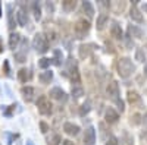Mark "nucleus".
Wrapping results in <instances>:
<instances>
[{
  "instance_id": "obj_7",
  "label": "nucleus",
  "mask_w": 147,
  "mask_h": 145,
  "mask_svg": "<svg viewBox=\"0 0 147 145\" xmlns=\"http://www.w3.org/2000/svg\"><path fill=\"white\" fill-rule=\"evenodd\" d=\"M106 94L109 95V98H112L113 101L119 98V85L116 81H112L106 88Z\"/></svg>"
},
{
  "instance_id": "obj_4",
  "label": "nucleus",
  "mask_w": 147,
  "mask_h": 145,
  "mask_svg": "<svg viewBox=\"0 0 147 145\" xmlns=\"http://www.w3.org/2000/svg\"><path fill=\"white\" fill-rule=\"evenodd\" d=\"M90 22L85 19H78L75 22V27H74V31H75V37L77 38H84L85 35L88 34L90 31Z\"/></svg>"
},
{
  "instance_id": "obj_34",
  "label": "nucleus",
  "mask_w": 147,
  "mask_h": 145,
  "mask_svg": "<svg viewBox=\"0 0 147 145\" xmlns=\"http://www.w3.org/2000/svg\"><path fill=\"white\" fill-rule=\"evenodd\" d=\"M18 134H6V138H7V144L9 145H12V144H13L15 142V139H18Z\"/></svg>"
},
{
  "instance_id": "obj_5",
  "label": "nucleus",
  "mask_w": 147,
  "mask_h": 145,
  "mask_svg": "<svg viewBox=\"0 0 147 145\" xmlns=\"http://www.w3.org/2000/svg\"><path fill=\"white\" fill-rule=\"evenodd\" d=\"M37 107H38V112L41 114L47 116V114L52 113V107L53 106H52L50 100H49L46 95H41V97H38V100H37Z\"/></svg>"
},
{
  "instance_id": "obj_33",
  "label": "nucleus",
  "mask_w": 147,
  "mask_h": 145,
  "mask_svg": "<svg viewBox=\"0 0 147 145\" xmlns=\"http://www.w3.org/2000/svg\"><path fill=\"white\" fill-rule=\"evenodd\" d=\"M131 123H132V125H140V123H141V116H140L138 113L132 114V116H131Z\"/></svg>"
},
{
  "instance_id": "obj_37",
  "label": "nucleus",
  "mask_w": 147,
  "mask_h": 145,
  "mask_svg": "<svg viewBox=\"0 0 147 145\" xmlns=\"http://www.w3.org/2000/svg\"><path fill=\"white\" fill-rule=\"evenodd\" d=\"M40 129H41L43 134H47V132L50 130V126H49L46 122H40Z\"/></svg>"
},
{
  "instance_id": "obj_22",
  "label": "nucleus",
  "mask_w": 147,
  "mask_h": 145,
  "mask_svg": "<svg viewBox=\"0 0 147 145\" xmlns=\"http://www.w3.org/2000/svg\"><path fill=\"white\" fill-rule=\"evenodd\" d=\"M82 10H84V13L87 15L88 18L94 16V7H93L91 2H82Z\"/></svg>"
},
{
  "instance_id": "obj_32",
  "label": "nucleus",
  "mask_w": 147,
  "mask_h": 145,
  "mask_svg": "<svg viewBox=\"0 0 147 145\" xmlns=\"http://www.w3.org/2000/svg\"><path fill=\"white\" fill-rule=\"evenodd\" d=\"M60 60H62V53H60L59 50H55V59H52V62L55 65H60Z\"/></svg>"
},
{
  "instance_id": "obj_3",
  "label": "nucleus",
  "mask_w": 147,
  "mask_h": 145,
  "mask_svg": "<svg viewBox=\"0 0 147 145\" xmlns=\"http://www.w3.org/2000/svg\"><path fill=\"white\" fill-rule=\"evenodd\" d=\"M32 47L35 48L37 53H47L49 51V41L46 38L44 34H35V37L32 38Z\"/></svg>"
},
{
  "instance_id": "obj_21",
  "label": "nucleus",
  "mask_w": 147,
  "mask_h": 145,
  "mask_svg": "<svg viewBox=\"0 0 147 145\" xmlns=\"http://www.w3.org/2000/svg\"><path fill=\"white\" fill-rule=\"evenodd\" d=\"M128 101L131 103V104H138V103H141V97H140V94L137 92V91H128Z\"/></svg>"
},
{
  "instance_id": "obj_31",
  "label": "nucleus",
  "mask_w": 147,
  "mask_h": 145,
  "mask_svg": "<svg viewBox=\"0 0 147 145\" xmlns=\"http://www.w3.org/2000/svg\"><path fill=\"white\" fill-rule=\"evenodd\" d=\"M15 60L19 63H24V62H27V53H24V51H16L15 53Z\"/></svg>"
},
{
  "instance_id": "obj_20",
  "label": "nucleus",
  "mask_w": 147,
  "mask_h": 145,
  "mask_svg": "<svg viewBox=\"0 0 147 145\" xmlns=\"http://www.w3.org/2000/svg\"><path fill=\"white\" fill-rule=\"evenodd\" d=\"M30 78H31V72H30L28 69H25V67L19 69V72H18V79H19L21 82H27V81H30Z\"/></svg>"
},
{
  "instance_id": "obj_10",
  "label": "nucleus",
  "mask_w": 147,
  "mask_h": 145,
  "mask_svg": "<svg viewBox=\"0 0 147 145\" xmlns=\"http://www.w3.org/2000/svg\"><path fill=\"white\" fill-rule=\"evenodd\" d=\"M110 35H112L115 40H122V38H124V32H122V28H121V25H119L116 21H113L112 25H110Z\"/></svg>"
},
{
  "instance_id": "obj_28",
  "label": "nucleus",
  "mask_w": 147,
  "mask_h": 145,
  "mask_svg": "<svg viewBox=\"0 0 147 145\" xmlns=\"http://www.w3.org/2000/svg\"><path fill=\"white\" fill-rule=\"evenodd\" d=\"M52 65V59H49V57H43V59H40L38 60V66L41 67V69H46L47 70V67Z\"/></svg>"
},
{
  "instance_id": "obj_44",
  "label": "nucleus",
  "mask_w": 147,
  "mask_h": 145,
  "mask_svg": "<svg viewBox=\"0 0 147 145\" xmlns=\"http://www.w3.org/2000/svg\"><path fill=\"white\" fill-rule=\"evenodd\" d=\"M0 16H2V7H0Z\"/></svg>"
},
{
  "instance_id": "obj_26",
  "label": "nucleus",
  "mask_w": 147,
  "mask_h": 145,
  "mask_svg": "<svg viewBox=\"0 0 147 145\" xmlns=\"http://www.w3.org/2000/svg\"><path fill=\"white\" fill-rule=\"evenodd\" d=\"M31 9H32V12H34V18H35L37 21L41 19V7H40L38 2H32V3H31Z\"/></svg>"
},
{
  "instance_id": "obj_40",
  "label": "nucleus",
  "mask_w": 147,
  "mask_h": 145,
  "mask_svg": "<svg viewBox=\"0 0 147 145\" xmlns=\"http://www.w3.org/2000/svg\"><path fill=\"white\" fill-rule=\"evenodd\" d=\"M5 67H6V75H7V76H10V72H9V65H7V62H5Z\"/></svg>"
},
{
  "instance_id": "obj_13",
  "label": "nucleus",
  "mask_w": 147,
  "mask_h": 145,
  "mask_svg": "<svg viewBox=\"0 0 147 145\" xmlns=\"http://www.w3.org/2000/svg\"><path fill=\"white\" fill-rule=\"evenodd\" d=\"M21 41V34L19 32H10L9 35V48H12V50H15V48L18 47Z\"/></svg>"
},
{
  "instance_id": "obj_24",
  "label": "nucleus",
  "mask_w": 147,
  "mask_h": 145,
  "mask_svg": "<svg viewBox=\"0 0 147 145\" xmlns=\"http://www.w3.org/2000/svg\"><path fill=\"white\" fill-rule=\"evenodd\" d=\"M62 7H63V10L66 12V13H69V12H72L77 7V2L75 0H65V2H62Z\"/></svg>"
},
{
  "instance_id": "obj_6",
  "label": "nucleus",
  "mask_w": 147,
  "mask_h": 145,
  "mask_svg": "<svg viewBox=\"0 0 147 145\" xmlns=\"http://www.w3.org/2000/svg\"><path fill=\"white\" fill-rule=\"evenodd\" d=\"M49 95H50V98H53V100H56V101H62V103H65V101L68 100L66 92H65L62 88H59V87L52 88L50 92H49Z\"/></svg>"
},
{
  "instance_id": "obj_43",
  "label": "nucleus",
  "mask_w": 147,
  "mask_h": 145,
  "mask_svg": "<svg viewBox=\"0 0 147 145\" xmlns=\"http://www.w3.org/2000/svg\"><path fill=\"white\" fill-rule=\"evenodd\" d=\"M143 10H144V12H147V5H144V6H143Z\"/></svg>"
},
{
  "instance_id": "obj_27",
  "label": "nucleus",
  "mask_w": 147,
  "mask_h": 145,
  "mask_svg": "<svg viewBox=\"0 0 147 145\" xmlns=\"http://www.w3.org/2000/svg\"><path fill=\"white\" fill-rule=\"evenodd\" d=\"M91 110V103L90 101H85L81 107H80V116H85V114H88Z\"/></svg>"
},
{
  "instance_id": "obj_18",
  "label": "nucleus",
  "mask_w": 147,
  "mask_h": 145,
  "mask_svg": "<svg viewBox=\"0 0 147 145\" xmlns=\"http://www.w3.org/2000/svg\"><path fill=\"white\" fill-rule=\"evenodd\" d=\"M7 27H9V29L13 32V29H15V18H13V10H12V6L9 5L7 6Z\"/></svg>"
},
{
  "instance_id": "obj_19",
  "label": "nucleus",
  "mask_w": 147,
  "mask_h": 145,
  "mask_svg": "<svg viewBox=\"0 0 147 145\" xmlns=\"http://www.w3.org/2000/svg\"><path fill=\"white\" fill-rule=\"evenodd\" d=\"M38 79L41 81V84H50L52 79H53V72L52 70H44L40 74Z\"/></svg>"
},
{
  "instance_id": "obj_12",
  "label": "nucleus",
  "mask_w": 147,
  "mask_h": 145,
  "mask_svg": "<svg viewBox=\"0 0 147 145\" xmlns=\"http://www.w3.org/2000/svg\"><path fill=\"white\" fill-rule=\"evenodd\" d=\"M129 18L136 22H143V15H141V10L137 7V5H132L131 10H129Z\"/></svg>"
},
{
  "instance_id": "obj_38",
  "label": "nucleus",
  "mask_w": 147,
  "mask_h": 145,
  "mask_svg": "<svg viewBox=\"0 0 147 145\" xmlns=\"http://www.w3.org/2000/svg\"><path fill=\"white\" fill-rule=\"evenodd\" d=\"M141 122L144 123V134L147 135V114H146V116H144V117L141 119Z\"/></svg>"
},
{
  "instance_id": "obj_15",
  "label": "nucleus",
  "mask_w": 147,
  "mask_h": 145,
  "mask_svg": "<svg viewBox=\"0 0 147 145\" xmlns=\"http://www.w3.org/2000/svg\"><path fill=\"white\" fill-rule=\"evenodd\" d=\"M34 92H35L34 88H32V87H28V85L21 88V94H22V97H24V98H25L28 103L32 101V98H34Z\"/></svg>"
},
{
  "instance_id": "obj_42",
  "label": "nucleus",
  "mask_w": 147,
  "mask_h": 145,
  "mask_svg": "<svg viewBox=\"0 0 147 145\" xmlns=\"http://www.w3.org/2000/svg\"><path fill=\"white\" fill-rule=\"evenodd\" d=\"M144 75L147 76V63H146V67H144Z\"/></svg>"
},
{
  "instance_id": "obj_1",
  "label": "nucleus",
  "mask_w": 147,
  "mask_h": 145,
  "mask_svg": "<svg viewBox=\"0 0 147 145\" xmlns=\"http://www.w3.org/2000/svg\"><path fill=\"white\" fill-rule=\"evenodd\" d=\"M116 70L121 78H128L134 74L136 66L132 65V60L129 57H121L116 62Z\"/></svg>"
},
{
  "instance_id": "obj_35",
  "label": "nucleus",
  "mask_w": 147,
  "mask_h": 145,
  "mask_svg": "<svg viewBox=\"0 0 147 145\" xmlns=\"http://www.w3.org/2000/svg\"><path fill=\"white\" fill-rule=\"evenodd\" d=\"M113 103L116 104V107H118V108H119V110H121V113H122V112H124V110H125V104H124V101H122L121 98H118V100H115Z\"/></svg>"
},
{
  "instance_id": "obj_2",
  "label": "nucleus",
  "mask_w": 147,
  "mask_h": 145,
  "mask_svg": "<svg viewBox=\"0 0 147 145\" xmlns=\"http://www.w3.org/2000/svg\"><path fill=\"white\" fill-rule=\"evenodd\" d=\"M66 75L69 76V79L75 84H80V72H78V63L75 59H68L66 62Z\"/></svg>"
},
{
  "instance_id": "obj_36",
  "label": "nucleus",
  "mask_w": 147,
  "mask_h": 145,
  "mask_svg": "<svg viewBox=\"0 0 147 145\" xmlns=\"http://www.w3.org/2000/svg\"><path fill=\"white\" fill-rule=\"evenodd\" d=\"M106 145H119V139L116 136H110L107 141H106Z\"/></svg>"
},
{
  "instance_id": "obj_39",
  "label": "nucleus",
  "mask_w": 147,
  "mask_h": 145,
  "mask_svg": "<svg viewBox=\"0 0 147 145\" xmlns=\"http://www.w3.org/2000/svg\"><path fill=\"white\" fill-rule=\"evenodd\" d=\"M60 145H75V144H74L72 141H69V139H65V141H62V144H60Z\"/></svg>"
},
{
  "instance_id": "obj_14",
  "label": "nucleus",
  "mask_w": 147,
  "mask_h": 145,
  "mask_svg": "<svg viewBox=\"0 0 147 145\" xmlns=\"http://www.w3.org/2000/svg\"><path fill=\"white\" fill-rule=\"evenodd\" d=\"M16 18H18V23L21 27H27V23H28V15H27V12L24 7H21L18 10V13H16Z\"/></svg>"
},
{
  "instance_id": "obj_8",
  "label": "nucleus",
  "mask_w": 147,
  "mask_h": 145,
  "mask_svg": "<svg viewBox=\"0 0 147 145\" xmlns=\"http://www.w3.org/2000/svg\"><path fill=\"white\" fill-rule=\"evenodd\" d=\"M96 144V129L88 126L84 134V145H94Z\"/></svg>"
},
{
  "instance_id": "obj_30",
  "label": "nucleus",
  "mask_w": 147,
  "mask_h": 145,
  "mask_svg": "<svg viewBox=\"0 0 147 145\" xmlns=\"http://www.w3.org/2000/svg\"><path fill=\"white\" fill-rule=\"evenodd\" d=\"M60 144H62V136L57 135V134L49 139V145H60Z\"/></svg>"
},
{
  "instance_id": "obj_16",
  "label": "nucleus",
  "mask_w": 147,
  "mask_h": 145,
  "mask_svg": "<svg viewBox=\"0 0 147 145\" xmlns=\"http://www.w3.org/2000/svg\"><path fill=\"white\" fill-rule=\"evenodd\" d=\"M91 44H81L78 47V53H80V57L81 59H87L90 54H91Z\"/></svg>"
},
{
  "instance_id": "obj_11",
  "label": "nucleus",
  "mask_w": 147,
  "mask_h": 145,
  "mask_svg": "<svg viewBox=\"0 0 147 145\" xmlns=\"http://www.w3.org/2000/svg\"><path fill=\"white\" fill-rule=\"evenodd\" d=\"M63 130H65V134H68V135H71V136H75V135L80 134V126H78V125H74V123H71V122H66V123L63 125Z\"/></svg>"
},
{
  "instance_id": "obj_23",
  "label": "nucleus",
  "mask_w": 147,
  "mask_h": 145,
  "mask_svg": "<svg viewBox=\"0 0 147 145\" xmlns=\"http://www.w3.org/2000/svg\"><path fill=\"white\" fill-rule=\"evenodd\" d=\"M107 21H109V16L106 15V13H102V15H99V16H97V29H99V31H102L103 28H105V25H106V23H107Z\"/></svg>"
},
{
  "instance_id": "obj_17",
  "label": "nucleus",
  "mask_w": 147,
  "mask_h": 145,
  "mask_svg": "<svg viewBox=\"0 0 147 145\" xmlns=\"http://www.w3.org/2000/svg\"><path fill=\"white\" fill-rule=\"evenodd\" d=\"M128 37H136V38H141L143 37V29L138 28L137 25H129L128 27Z\"/></svg>"
},
{
  "instance_id": "obj_9",
  "label": "nucleus",
  "mask_w": 147,
  "mask_h": 145,
  "mask_svg": "<svg viewBox=\"0 0 147 145\" xmlns=\"http://www.w3.org/2000/svg\"><path fill=\"white\" fill-rule=\"evenodd\" d=\"M105 119H106V122H107L109 125H113V123H116V122H118V119H119V113L115 110V108L109 107V108H106V112H105Z\"/></svg>"
},
{
  "instance_id": "obj_41",
  "label": "nucleus",
  "mask_w": 147,
  "mask_h": 145,
  "mask_svg": "<svg viewBox=\"0 0 147 145\" xmlns=\"http://www.w3.org/2000/svg\"><path fill=\"white\" fill-rule=\"evenodd\" d=\"M27 145H35V144H34L32 141H27Z\"/></svg>"
},
{
  "instance_id": "obj_25",
  "label": "nucleus",
  "mask_w": 147,
  "mask_h": 145,
  "mask_svg": "<svg viewBox=\"0 0 147 145\" xmlns=\"http://www.w3.org/2000/svg\"><path fill=\"white\" fill-rule=\"evenodd\" d=\"M71 94H72L74 98H81L84 95V88L81 85H74L72 90H71Z\"/></svg>"
},
{
  "instance_id": "obj_29",
  "label": "nucleus",
  "mask_w": 147,
  "mask_h": 145,
  "mask_svg": "<svg viewBox=\"0 0 147 145\" xmlns=\"http://www.w3.org/2000/svg\"><path fill=\"white\" fill-rule=\"evenodd\" d=\"M136 60H137V62L144 63V60H146V53H144L143 48H137V50H136Z\"/></svg>"
}]
</instances>
